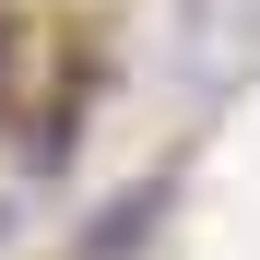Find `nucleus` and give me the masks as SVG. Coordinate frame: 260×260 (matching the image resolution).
Returning a JSON list of instances; mask_svg holds the SVG:
<instances>
[{"label": "nucleus", "mask_w": 260, "mask_h": 260, "mask_svg": "<svg viewBox=\"0 0 260 260\" xmlns=\"http://www.w3.org/2000/svg\"><path fill=\"white\" fill-rule=\"evenodd\" d=\"M166 201H178V166L130 178V189H118L107 213H95V225L71 237V260H142V248H154V225H166Z\"/></svg>", "instance_id": "obj_1"}, {"label": "nucleus", "mask_w": 260, "mask_h": 260, "mask_svg": "<svg viewBox=\"0 0 260 260\" xmlns=\"http://www.w3.org/2000/svg\"><path fill=\"white\" fill-rule=\"evenodd\" d=\"M48 24H36V12H0V130H24L36 107H48Z\"/></svg>", "instance_id": "obj_2"}, {"label": "nucleus", "mask_w": 260, "mask_h": 260, "mask_svg": "<svg viewBox=\"0 0 260 260\" xmlns=\"http://www.w3.org/2000/svg\"><path fill=\"white\" fill-rule=\"evenodd\" d=\"M12 225H24V189H12V178H0V248H12Z\"/></svg>", "instance_id": "obj_3"}, {"label": "nucleus", "mask_w": 260, "mask_h": 260, "mask_svg": "<svg viewBox=\"0 0 260 260\" xmlns=\"http://www.w3.org/2000/svg\"><path fill=\"white\" fill-rule=\"evenodd\" d=\"M59 260H71V248H59Z\"/></svg>", "instance_id": "obj_4"}]
</instances>
